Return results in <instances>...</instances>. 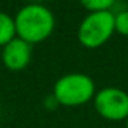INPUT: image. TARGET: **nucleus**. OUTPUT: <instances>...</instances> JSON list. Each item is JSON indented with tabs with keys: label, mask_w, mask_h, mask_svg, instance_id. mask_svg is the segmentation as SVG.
I'll use <instances>...</instances> for the list:
<instances>
[{
	"label": "nucleus",
	"mask_w": 128,
	"mask_h": 128,
	"mask_svg": "<svg viewBox=\"0 0 128 128\" xmlns=\"http://www.w3.org/2000/svg\"><path fill=\"white\" fill-rule=\"evenodd\" d=\"M16 37L34 45L46 40L55 28V16L49 8L39 3L24 4L14 16Z\"/></svg>",
	"instance_id": "1"
},
{
	"label": "nucleus",
	"mask_w": 128,
	"mask_h": 128,
	"mask_svg": "<svg viewBox=\"0 0 128 128\" xmlns=\"http://www.w3.org/2000/svg\"><path fill=\"white\" fill-rule=\"evenodd\" d=\"M96 84L85 73H67L55 85L52 96L57 103L66 107H78L90 103L96 96Z\"/></svg>",
	"instance_id": "2"
},
{
	"label": "nucleus",
	"mask_w": 128,
	"mask_h": 128,
	"mask_svg": "<svg viewBox=\"0 0 128 128\" xmlns=\"http://www.w3.org/2000/svg\"><path fill=\"white\" fill-rule=\"evenodd\" d=\"M115 33L113 12H90L78 28V40L88 49L103 46Z\"/></svg>",
	"instance_id": "3"
},
{
	"label": "nucleus",
	"mask_w": 128,
	"mask_h": 128,
	"mask_svg": "<svg viewBox=\"0 0 128 128\" xmlns=\"http://www.w3.org/2000/svg\"><path fill=\"white\" fill-rule=\"evenodd\" d=\"M94 107L97 113L106 121H125L128 118V92L116 88L106 86L94 96Z\"/></svg>",
	"instance_id": "4"
},
{
	"label": "nucleus",
	"mask_w": 128,
	"mask_h": 128,
	"mask_svg": "<svg viewBox=\"0 0 128 128\" xmlns=\"http://www.w3.org/2000/svg\"><path fill=\"white\" fill-rule=\"evenodd\" d=\"M2 61L9 70H22L32 60V45L20 37H14L2 46Z\"/></svg>",
	"instance_id": "5"
},
{
	"label": "nucleus",
	"mask_w": 128,
	"mask_h": 128,
	"mask_svg": "<svg viewBox=\"0 0 128 128\" xmlns=\"http://www.w3.org/2000/svg\"><path fill=\"white\" fill-rule=\"evenodd\" d=\"M14 37H16L14 16L0 10V46H4Z\"/></svg>",
	"instance_id": "6"
},
{
	"label": "nucleus",
	"mask_w": 128,
	"mask_h": 128,
	"mask_svg": "<svg viewBox=\"0 0 128 128\" xmlns=\"http://www.w3.org/2000/svg\"><path fill=\"white\" fill-rule=\"evenodd\" d=\"M80 4L90 12H112L116 0H79Z\"/></svg>",
	"instance_id": "7"
},
{
	"label": "nucleus",
	"mask_w": 128,
	"mask_h": 128,
	"mask_svg": "<svg viewBox=\"0 0 128 128\" xmlns=\"http://www.w3.org/2000/svg\"><path fill=\"white\" fill-rule=\"evenodd\" d=\"M113 20H115V32L119 33L121 36H128V9L113 14Z\"/></svg>",
	"instance_id": "8"
},
{
	"label": "nucleus",
	"mask_w": 128,
	"mask_h": 128,
	"mask_svg": "<svg viewBox=\"0 0 128 128\" xmlns=\"http://www.w3.org/2000/svg\"><path fill=\"white\" fill-rule=\"evenodd\" d=\"M45 106H46L48 109H51V110H52L55 106H58V103H57L55 97L52 96V94H51L49 97H46V98H45Z\"/></svg>",
	"instance_id": "9"
},
{
	"label": "nucleus",
	"mask_w": 128,
	"mask_h": 128,
	"mask_svg": "<svg viewBox=\"0 0 128 128\" xmlns=\"http://www.w3.org/2000/svg\"><path fill=\"white\" fill-rule=\"evenodd\" d=\"M28 3H39V4H42V2L43 0H27Z\"/></svg>",
	"instance_id": "10"
},
{
	"label": "nucleus",
	"mask_w": 128,
	"mask_h": 128,
	"mask_svg": "<svg viewBox=\"0 0 128 128\" xmlns=\"http://www.w3.org/2000/svg\"><path fill=\"white\" fill-rule=\"evenodd\" d=\"M125 128H128V118L125 119Z\"/></svg>",
	"instance_id": "11"
}]
</instances>
